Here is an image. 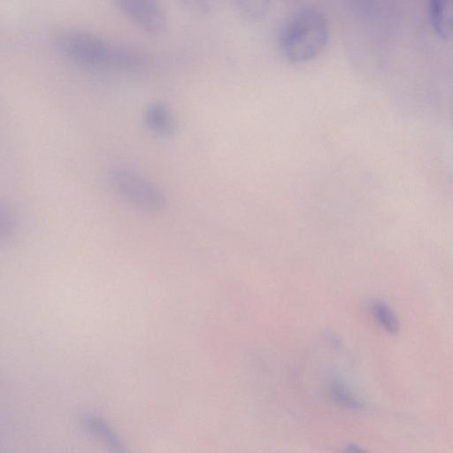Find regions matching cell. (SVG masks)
<instances>
[{
  "mask_svg": "<svg viewBox=\"0 0 453 453\" xmlns=\"http://www.w3.org/2000/svg\"><path fill=\"white\" fill-rule=\"evenodd\" d=\"M328 35L329 27L325 13L314 5H302L293 11L282 24L279 34L280 50L291 62H305L324 49Z\"/></svg>",
  "mask_w": 453,
  "mask_h": 453,
  "instance_id": "7a4b0ae2",
  "label": "cell"
},
{
  "mask_svg": "<svg viewBox=\"0 0 453 453\" xmlns=\"http://www.w3.org/2000/svg\"><path fill=\"white\" fill-rule=\"evenodd\" d=\"M341 453H370L356 444H348L341 450Z\"/></svg>",
  "mask_w": 453,
  "mask_h": 453,
  "instance_id": "8fae6325",
  "label": "cell"
},
{
  "mask_svg": "<svg viewBox=\"0 0 453 453\" xmlns=\"http://www.w3.org/2000/svg\"><path fill=\"white\" fill-rule=\"evenodd\" d=\"M82 426L108 453H131L114 428L103 418L87 413L81 418Z\"/></svg>",
  "mask_w": 453,
  "mask_h": 453,
  "instance_id": "5b68a950",
  "label": "cell"
},
{
  "mask_svg": "<svg viewBox=\"0 0 453 453\" xmlns=\"http://www.w3.org/2000/svg\"><path fill=\"white\" fill-rule=\"evenodd\" d=\"M369 311L378 325L388 334L395 335L399 333L400 320L393 309L383 300L372 299L368 305Z\"/></svg>",
  "mask_w": 453,
  "mask_h": 453,
  "instance_id": "ba28073f",
  "label": "cell"
},
{
  "mask_svg": "<svg viewBox=\"0 0 453 453\" xmlns=\"http://www.w3.org/2000/svg\"><path fill=\"white\" fill-rule=\"evenodd\" d=\"M330 399L336 404L349 410H360L362 403L347 384L338 379L332 380L327 388Z\"/></svg>",
  "mask_w": 453,
  "mask_h": 453,
  "instance_id": "9c48e42d",
  "label": "cell"
},
{
  "mask_svg": "<svg viewBox=\"0 0 453 453\" xmlns=\"http://www.w3.org/2000/svg\"><path fill=\"white\" fill-rule=\"evenodd\" d=\"M239 8L247 19H259L267 12L268 4L265 1H241Z\"/></svg>",
  "mask_w": 453,
  "mask_h": 453,
  "instance_id": "30bf717a",
  "label": "cell"
},
{
  "mask_svg": "<svg viewBox=\"0 0 453 453\" xmlns=\"http://www.w3.org/2000/svg\"><path fill=\"white\" fill-rule=\"evenodd\" d=\"M118 7L142 29L158 34L167 26V16L163 7L150 0H119Z\"/></svg>",
  "mask_w": 453,
  "mask_h": 453,
  "instance_id": "277c9868",
  "label": "cell"
},
{
  "mask_svg": "<svg viewBox=\"0 0 453 453\" xmlns=\"http://www.w3.org/2000/svg\"><path fill=\"white\" fill-rule=\"evenodd\" d=\"M55 42L64 55L86 65L136 70L145 63V58L137 50L86 31L61 30L57 34Z\"/></svg>",
  "mask_w": 453,
  "mask_h": 453,
  "instance_id": "6da1fadb",
  "label": "cell"
},
{
  "mask_svg": "<svg viewBox=\"0 0 453 453\" xmlns=\"http://www.w3.org/2000/svg\"><path fill=\"white\" fill-rule=\"evenodd\" d=\"M108 181L115 192L139 208L156 211L165 206L163 192L146 177L127 166L111 168Z\"/></svg>",
  "mask_w": 453,
  "mask_h": 453,
  "instance_id": "3957f363",
  "label": "cell"
},
{
  "mask_svg": "<svg viewBox=\"0 0 453 453\" xmlns=\"http://www.w3.org/2000/svg\"><path fill=\"white\" fill-rule=\"evenodd\" d=\"M431 25L435 32L447 37L453 32V0H431L428 5Z\"/></svg>",
  "mask_w": 453,
  "mask_h": 453,
  "instance_id": "52a82bcc",
  "label": "cell"
},
{
  "mask_svg": "<svg viewBox=\"0 0 453 453\" xmlns=\"http://www.w3.org/2000/svg\"><path fill=\"white\" fill-rule=\"evenodd\" d=\"M144 120L154 133L170 135L177 129V120L171 109L162 102L151 103L145 110Z\"/></svg>",
  "mask_w": 453,
  "mask_h": 453,
  "instance_id": "8992f818",
  "label": "cell"
}]
</instances>
